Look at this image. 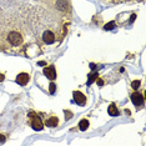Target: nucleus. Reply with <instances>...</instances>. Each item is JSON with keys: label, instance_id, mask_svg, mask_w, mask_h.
I'll return each instance as SVG.
<instances>
[{"label": "nucleus", "instance_id": "f257e3e1", "mask_svg": "<svg viewBox=\"0 0 146 146\" xmlns=\"http://www.w3.org/2000/svg\"><path fill=\"white\" fill-rule=\"evenodd\" d=\"M29 116L31 117V126H33V129H34V130H38V131L42 130V121H41V119L39 117L35 112H33V111L29 114Z\"/></svg>", "mask_w": 146, "mask_h": 146}, {"label": "nucleus", "instance_id": "f03ea898", "mask_svg": "<svg viewBox=\"0 0 146 146\" xmlns=\"http://www.w3.org/2000/svg\"><path fill=\"white\" fill-rule=\"evenodd\" d=\"M8 39L13 46H19L23 42V38L18 31H11L10 34L8 35Z\"/></svg>", "mask_w": 146, "mask_h": 146}, {"label": "nucleus", "instance_id": "7ed1b4c3", "mask_svg": "<svg viewBox=\"0 0 146 146\" xmlns=\"http://www.w3.org/2000/svg\"><path fill=\"white\" fill-rule=\"evenodd\" d=\"M72 96H74V101H75L78 105L84 106V105L86 104V96L82 94V92H80V91H74Z\"/></svg>", "mask_w": 146, "mask_h": 146}, {"label": "nucleus", "instance_id": "20e7f679", "mask_svg": "<svg viewBox=\"0 0 146 146\" xmlns=\"http://www.w3.org/2000/svg\"><path fill=\"white\" fill-rule=\"evenodd\" d=\"M44 75L46 76L48 79H50V80H54L56 79V70H55V66H46L44 69Z\"/></svg>", "mask_w": 146, "mask_h": 146}, {"label": "nucleus", "instance_id": "39448f33", "mask_svg": "<svg viewBox=\"0 0 146 146\" xmlns=\"http://www.w3.org/2000/svg\"><path fill=\"white\" fill-rule=\"evenodd\" d=\"M131 101L135 106H141L144 104V96L141 94H139V92H134V94L131 95Z\"/></svg>", "mask_w": 146, "mask_h": 146}, {"label": "nucleus", "instance_id": "423d86ee", "mask_svg": "<svg viewBox=\"0 0 146 146\" xmlns=\"http://www.w3.org/2000/svg\"><path fill=\"white\" fill-rule=\"evenodd\" d=\"M42 40H44L45 44H52L55 41V35L54 33L50 30H46L44 34H42Z\"/></svg>", "mask_w": 146, "mask_h": 146}, {"label": "nucleus", "instance_id": "0eeeda50", "mask_svg": "<svg viewBox=\"0 0 146 146\" xmlns=\"http://www.w3.org/2000/svg\"><path fill=\"white\" fill-rule=\"evenodd\" d=\"M29 80H30V76H29L28 74H25V72H21V74H19L18 76H16V82L21 86L28 84Z\"/></svg>", "mask_w": 146, "mask_h": 146}, {"label": "nucleus", "instance_id": "6e6552de", "mask_svg": "<svg viewBox=\"0 0 146 146\" xmlns=\"http://www.w3.org/2000/svg\"><path fill=\"white\" fill-rule=\"evenodd\" d=\"M45 124H46V126H49V127H55V126L59 125V119L52 116V117H49L48 120H46Z\"/></svg>", "mask_w": 146, "mask_h": 146}, {"label": "nucleus", "instance_id": "1a4fd4ad", "mask_svg": "<svg viewBox=\"0 0 146 146\" xmlns=\"http://www.w3.org/2000/svg\"><path fill=\"white\" fill-rule=\"evenodd\" d=\"M108 112H109V115L110 116H117L119 115V110H117V108H116L114 104H111L110 106H109Z\"/></svg>", "mask_w": 146, "mask_h": 146}, {"label": "nucleus", "instance_id": "9d476101", "mask_svg": "<svg viewBox=\"0 0 146 146\" xmlns=\"http://www.w3.org/2000/svg\"><path fill=\"white\" fill-rule=\"evenodd\" d=\"M79 127H80V130L85 131L86 129L89 127V121H88V120H85V119H84V120H81V121H80V124H79Z\"/></svg>", "mask_w": 146, "mask_h": 146}, {"label": "nucleus", "instance_id": "9b49d317", "mask_svg": "<svg viewBox=\"0 0 146 146\" xmlns=\"http://www.w3.org/2000/svg\"><path fill=\"white\" fill-rule=\"evenodd\" d=\"M58 6H60L59 9H61V10H65V9L68 8V4H66L65 1H62V0H60V1H58Z\"/></svg>", "mask_w": 146, "mask_h": 146}, {"label": "nucleus", "instance_id": "f8f14e48", "mask_svg": "<svg viewBox=\"0 0 146 146\" xmlns=\"http://www.w3.org/2000/svg\"><path fill=\"white\" fill-rule=\"evenodd\" d=\"M131 86H132V89H135V90H137V89H139V86H140V81H139V80L132 81Z\"/></svg>", "mask_w": 146, "mask_h": 146}, {"label": "nucleus", "instance_id": "ddd939ff", "mask_svg": "<svg viewBox=\"0 0 146 146\" xmlns=\"http://www.w3.org/2000/svg\"><path fill=\"white\" fill-rule=\"evenodd\" d=\"M96 78H98V74H92V75H90V79H89V81H88V85H91V84H92V81H94Z\"/></svg>", "mask_w": 146, "mask_h": 146}, {"label": "nucleus", "instance_id": "4468645a", "mask_svg": "<svg viewBox=\"0 0 146 146\" xmlns=\"http://www.w3.org/2000/svg\"><path fill=\"white\" fill-rule=\"evenodd\" d=\"M114 25H115V23H114V21H111L110 24H106V25H105V30H111L112 26H114Z\"/></svg>", "mask_w": 146, "mask_h": 146}, {"label": "nucleus", "instance_id": "2eb2a0df", "mask_svg": "<svg viewBox=\"0 0 146 146\" xmlns=\"http://www.w3.org/2000/svg\"><path fill=\"white\" fill-rule=\"evenodd\" d=\"M49 88H50V94H54V92H55V88H56V85H55V84H50V86H49Z\"/></svg>", "mask_w": 146, "mask_h": 146}, {"label": "nucleus", "instance_id": "dca6fc26", "mask_svg": "<svg viewBox=\"0 0 146 146\" xmlns=\"http://www.w3.org/2000/svg\"><path fill=\"white\" fill-rule=\"evenodd\" d=\"M5 141V136L4 135H0V142H4Z\"/></svg>", "mask_w": 146, "mask_h": 146}, {"label": "nucleus", "instance_id": "f3484780", "mask_svg": "<svg viewBox=\"0 0 146 146\" xmlns=\"http://www.w3.org/2000/svg\"><path fill=\"white\" fill-rule=\"evenodd\" d=\"M3 80H4V75L0 74V81H3Z\"/></svg>", "mask_w": 146, "mask_h": 146}, {"label": "nucleus", "instance_id": "a211bd4d", "mask_svg": "<svg viewBox=\"0 0 146 146\" xmlns=\"http://www.w3.org/2000/svg\"><path fill=\"white\" fill-rule=\"evenodd\" d=\"M98 84H99V85H102L104 82H102V80H98Z\"/></svg>", "mask_w": 146, "mask_h": 146}]
</instances>
